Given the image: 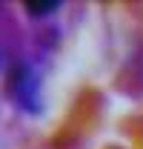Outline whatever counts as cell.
Returning a JSON list of instances; mask_svg holds the SVG:
<instances>
[{
	"instance_id": "obj_1",
	"label": "cell",
	"mask_w": 143,
	"mask_h": 149,
	"mask_svg": "<svg viewBox=\"0 0 143 149\" xmlns=\"http://www.w3.org/2000/svg\"><path fill=\"white\" fill-rule=\"evenodd\" d=\"M9 97L20 112L26 115H43L46 97H43V80L40 72L29 60H17L9 72Z\"/></svg>"
},
{
	"instance_id": "obj_2",
	"label": "cell",
	"mask_w": 143,
	"mask_h": 149,
	"mask_svg": "<svg viewBox=\"0 0 143 149\" xmlns=\"http://www.w3.org/2000/svg\"><path fill=\"white\" fill-rule=\"evenodd\" d=\"M23 9H26V15L35 20H43L49 17V15H54V12H60L63 9V3L60 0H46V3H40V0H26L23 3Z\"/></svg>"
},
{
	"instance_id": "obj_3",
	"label": "cell",
	"mask_w": 143,
	"mask_h": 149,
	"mask_svg": "<svg viewBox=\"0 0 143 149\" xmlns=\"http://www.w3.org/2000/svg\"><path fill=\"white\" fill-rule=\"evenodd\" d=\"M0 66H3V49H0Z\"/></svg>"
}]
</instances>
